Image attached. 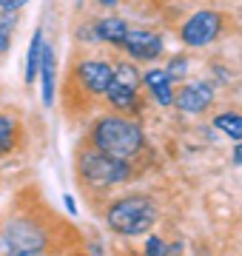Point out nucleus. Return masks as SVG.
<instances>
[{"label": "nucleus", "mask_w": 242, "mask_h": 256, "mask_svg": "<svg viewBox=\"0 0 242 256\" xmlns=\"http://www.w3.org/2000/svg\"><path fill=\"white\" fill-rule=\"evenodd\" d=\"M92 146L102 154L117 156V160H134L146 146V137H142V128L134 120L108 114V117H100L94 122Z\"/></svg>", "instance_id": "obj_1"}, {"label": "nucleus", "mask_w": 242, "mask_h": 256, "mask_svg": "<svg viewBox=\"0 0 242 256\" xmlns=\"http://www.w3.org/2000/svg\"><path fill=\"white\" fill-rule=\"evenodd\" d=\"M106 222L120 236H142L157 222V205H154L151 196L131 194V196H122V200L108 205Z\"/></svg>", "instance_id": "obj_2"}, {"label": "nucleus", "mask_w": 242, "mask_h": 256, "mask_svg": "<svg viewBox=\"0 0 242 256\" xmlns=\"http://www.w3.org/2000/svg\"><path fill=\"white\" fill-rule=\"evenodd\" d=\"M77 171L88 185L94 188H112V185H120L131 176V168H128V160H117L112 154H102L97 148L86 151L77 162Z\"/></svg>", "instance_id": "obj_3"}, {"label": "nucleus", "mask_w": 242, "mask_h": 256, "mask_svg": "<svg viewBox=\"0 0 242 256\" xmlns=\"http://www.w3.org/2000/svg\"><path fill=\"white\" fill-rule=\"evenodd\" d=\"M3 245L9 248V254H23V256H34V254H43L48 245L46 239V230L40 228L34 220H12L6 228H3Z\"/></svg>", "instance_id": "obj_4"}, {"label": "nucleus", "mask_w": 242, "mask_h": 256, "mask_svg": "<svg viewBox=\"0 0 242 256\" xmlns=\"http://www.w3.org/2000/svg\"><path fill=\"white\" fill-rule=\"evenodd\" d=\"M222 32V14L220 12H211V9H202L191 14V18L182 23L180 28V37H182V43L191 48H202L208 43H214L216 37Z\"/></svg>", "instance_id": "obj_5"}, {"label": "nucleus", "mask_w": 242, "mask_h": 256, "mask_svg": "<svg viewBox=\"0 0 242 256\" xmlns=\"http://www.w3.org/2000/svg\"><path fill=\"white\" fill-rule=\"evenodd\" d=\"M128 52L131 60H142V63H148V60H157L162 54V37L148 32V28H131L128 26V34L122 40V46Z\"/></svg>", "instance_id": "obj_6"}, {"label": "nucleus", "mask_w": 242, "mask_h": 256, "mask_svg": "<svg viewBox=\"0 0 242 256\" xmlns=\"http://www.w3.org/2000/svg\"><path fill=\"white\" fill-rule=\"evenodd\" d=\"M211 102H214V88L202 80L186 82L180 92H174V106L186 114H202L211 108Z\"/></svg>", "instance_id": "obj_7"}, {"label": "nucleus", "mask_w": 242, "mask_h": 256, "mask_svg": "<svg viewBox=\"0 0 242 256\" xmlns=\"http://www.w3.org/2000/svg\"><path fill=\"white\" fill-rule=\"evenodd\" d=\"M77 80L83 82L86 92L106 94L108 82L114 80V66L106 63V60H83L77 66Z\"/></svg>", "instance_id": "obj_8"}, {"label": "nucleus", "mask_w": 242, "mask_h": 256, "mask_svg": "<svg viewBox=\"0 0 242 256\" xmlns=\"http://www.w3.org/2000/svg\"><path fill=\"white\" fill-rule=\"evenodd\" d=\"M140 82L148 88L151 100L157 106H174V80L168 77L166 68H148L140 77Z\"/></svg>", "instance_id": "obj_9"}, {"label": "nucleus", "mask_w": 242, "mask_h": 256, "mask_svg": "<svg viewBox=\"0 0 242 256\" xmlns=\"http://www.w3.org/2000/svg\"><path fill=\"white\" fill-rule=\"evenodd\" d=\"M38 77H40V97H43V106L52 108L54 106V80H57V66H54V52L43 40V48H40V66H38Z\"/></svg>", "instance_id": "obj_10"}, {"label": "nucleus", "mask_w": 242, "mask_h": 256, "mask_svg": "<svg viewBox=\"0 0 242 256\" xmlns=\"http://www.w3.org/2000/svg\"><path fill=\"white\" fill-rule=\"evenodd\" d=\"M94 34H97V40H102V43L122 46V40L128 34V23L120 20V18H102V20L94 23Z\"/></svg>", "instance_id": "obj_11"}, {"label": "nucleus", "mask_w": 242, "mask_h": 256, "mask_svg": "<svg viewBox=\"0 0 242 256\" xmlns=\"http://www.w3.org/2000/svg\"><path fill=\"white\" fill-rule=\"evenodd\" d=\"M102 97L112 102L117 111H134V108H137V92H134V88H128V86H122L120 80L108 82V88H106V94H102Z\"/></svg>", "instance_id": "obj_12"}, {"label": "nucleus", "mask_w": 242, "mask_h": 256, "mask_svg": "<svg viewBox=\"0 0 242 256\" xmlns=\"http://www.w3.org/2000/svg\"><path fill=\"white\" fill-rule=\"evenodd\" d=\"M214 128L216 131H222L228 140H242V114L240 111H220L214 117Z\"/></svg>", "instance_id": "obj_13"}, {"label": "nucleus", "mask_w": 242, "mask_h": 256, "mask_svg": "<svg viewBox=\"0 0 242 256\" xmlns=\"http://www.w3.org/2000/svg\"><path fill=\"white\" fill-rule=\"evenodd\" d=\"M18 137H20L18 120L12 117V114H0V156L9 154L12 148L18 146Z\"/></svg>", "instance_id": "obj_14"}, {"label": "nucleus", "mask_w": 242, "mask_h": 256, "mask_svg": "<svg viewBox=\"0 0 242 256\" xmlns=\"http://www.w3.org/2000/svg\"><path fill=\"white\" fill-rule=\"evenodd\" d=\"M40 48H43V28H38L32 34V43H28V54H26V82L38 80V66H40Z\"/></svg>", "instance_id": "obj_15"}, {"label": "nucleus", "mask_w": 242, "mask_h": 256, "mask_svg": "<svg viewBox=\"0 0 242 256\" xmlns=\"http://www.w3.org/2000/svg\"><path fill=\"white\" fill-rule=\"evenodd\" d=\"M114 80H120L122 86H128V88H140V72H137V66L134 63H117L114 66Z\"/></svg>", "instance_id": "obj_16"}, {"label": "nucleus", "mask_w": 242, "mask_h": 256, "mask_svg": "<svg viewBox=\"0 0 242 256\" xmlns=\"http://www.w3.org/2000/svg\"><path fill=\"white\" fill-rule=\"evenodd\" d=\"M6 14H9V18L0 20V54L9 52V43H12V14H14V12H6Z\"/></svg>", "instance_id": "obj_17"}, {"label": "nucleus", "mask_w": 242, "mask_h": 256, "mask_svg": "<svg viewBox=\"0 0 242 256\" xmlns=\"http://www.w3.org/2000/svg\"><path fill=\"white\" fill-rule=\"evenodd\" d=\"M186 68H188V60L186 57H174V60H171V63H168V77H171V80H180V77H186Z\"/></svg>", "instance_id": "obj_18"}, {"label": "nucleus", "mask_w": 242, "mask_h": 256, "mask_svg": "<svg viewBox=\"0 0 242 256\" xmlns=\"http://www.w3.org/2000/svg\"><path fill=\"white\" fill-rule=\"evenodd\" d=\"M146 254H151V256H166V254H168V245H166L160 236H148V242H146Z\"/></svg>", "instance_id": "obj_19"}, {"label": "nucleus", "mask_w": 242, "mask_h": 256, "mask_svg": "<svg viewBox=\"0 0 242 256\" xmlns=\"http://www.w3.org/2000/svg\"><path fill=\"white\" fill-rule=\"evenodd\" d=\"M28 0H0V12H18L23 9Z\"/></svg>", "instance_id": "obj_20"}, {"label": "nucleus", "mask_w": 242, "mask_h": 256, "mask_svg": "<svg viewBox=\"0 0 242 256\" xmlns=\"http://www.w3.org/2000/svg\"><path fill=\"white\" fill-rule=\"evenodd\" d=\"M63 205H66V210H68V214H77V202H74V196H72V194H66V196H63Z\"/></svg>", "instance_id": "obj_21"}, {"label": "nucleus", "mask_w": 242, "mask_h": 256, "mask_svg": "<svg viewBox=\"0 0 242 256\" xmlns=\"http://www.w3.org/2000/svg\"><path fill=\"white\" fill-rule=\"evenodd\" d=\"M231 160H234V165H242V140H240V142H236V148H234Z\"/></svg>", "instance_id": "obj_22"}, {"label": "nucleus", "mask_w": 242, "mask_h": 256, "mask_svg": "<svg viewBox=\"0 0 242 256\" xmlns=\"http://www.w3.org/2000/svg\"><path fill=\"white\" fill-rule=\"evenodd\" d=\"M97 3H100V6H106V9H112V6H117V3H120V0H97Z\"/></svg>", "instance_id": "obj_23"}]
</instances>
